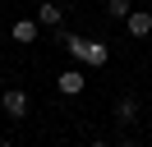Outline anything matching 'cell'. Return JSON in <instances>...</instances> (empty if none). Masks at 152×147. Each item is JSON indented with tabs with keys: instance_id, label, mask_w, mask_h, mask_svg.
Masks as SVG:
<instances>
[{
	"instance_id": "1",
	"label": "cell",
	"mask_w": 152,
	"mask_h": 147,
	"mask_svg": "<svg viewBox=\"0 0 152 147\" xmlns=\"http://www.w3.org/2000/svg\"><path fill=\"white\" fill-rule=\"evenodd\" d=\"M56 41H65V51L74 55L78 64H88V69H102V64H111V46H106V41H88V37L65 32V28H56Z\"/></svg>"
},
{
	"instance_id": "7",
	"label": "cell",
	"mask_w": 152,
	"mask_h": 147,
	"mask_svg": "<svg viewBox=\"0 0 152 147\" xmlns=\"http://www.w3.org/2000/svg\"><path fill=\"white\" fill-rule=\"evenodd\" d=\"M37 18H14V41H19V46H28V41H37Z\"/></svg>"
},
{
	"instance_id": "6",
	"label": "cell",
	"mask_w": 152,
	"mask_h": 147,
	"mask_svg": "<svg viewBox=\"0 0 152 147\" xmlns=\"http://www.w3.org/2000/svg\"><path fill=\"white\" fill-rule=\"evenodd\" d=\"M83 69H65V74H60V78H56V87L60 92H65V97H78V92H83Z\"/></svg>"
},
{
	"instance_id": "5",
	"label": "cell",
	"mask_w": 152,
	"mask_h": 147,
	"mask_svg": "<svg viewBox=\"0 0 152 147\" xmlns=\"http://www.w3.org/2000/svg\"><path fill=\"white\" fill-rule=\"evenodd\" d=\"M37 23H42V28H51V32H56V28L65 23V9H60L56 0H46V5H37Z\"/></svg>"
},
{
	"instance_id": "2",
	"label": "cell",
	"mask_w": 152,
	"mask_h": 147,
	"mask_svg": "<svg viewBox=\"0 0 152 147\" xmlns=\"http://www.w3.org/2000/svg\"><path fill=\"white\" fill-rule=\"evenodd\" d=\"M0 110H5L10 119H23V115H28V92H23V87H10L5 97H0Z\"/></svg>"
},
{
	"instance_id": "11",
	"label": "cell",
	"mask_w": 152,
	"mask_h": 147,
	"mask_svg": "<svg viewBox=\"0 0 152 147\" xmlns=\"http://www.w3.org/2000/svg\"><path fill=\"white\" fill-rule=\"evenodd\" d=\"M0 147H14V143H0Z\"/></svg>"
},
{
	"instance_id": "4",
	"label": "cell",
	"mask_w": 152,
	"mask_h": 147,
	"mask_svg": "<svg viewBox=\"0 0 152 147\" xmlns=\"http://www.w3.org/2000/svg\"><path fill=\"white\" fill-rule=\"evenodd\" d=\"M111 115H115V124H120V129H129L134 119H138V101H134V97H120Z\"/></svg>"
},
{
	"instance_id": "9",
	"label": "cell",
	"mask_w": 152,
	"mask_h": 147,
	"mask_svg": "<svg viewBox=\"0 0 152 147\" xmlns=\"http://www.w3.org/2000/svg\"><path fill=\"white\" fill-rule=\"evenodd\" d=\"M115 147H143V143H138V138H120Z\"/></svg>"
},
{
	"instance_id": "10",
	"label": "cell",
	"mask_w": 152,
	"mask_h": 147,
	"mask_svg": "<svg viewBox=\"0 0 152 147\" xmlns=\"http://www.w3.org/2000/svg\"><path fill=\"white\" fill-rule=\"evenodd\" d=\"M88 147H115V143H106V138H92V143H88Z\"/></svg>"
},
{
	"instance_id": "3",
	"label": "cell",
	"mask_w": 152,
	"mask_h": 147,
	"mask_svg": "<svg viewBox=\"0 0 152 147\" xmlns=\"http://www.w3.org/2000/svg\"><path fill=\"white\" fill-rule=\"evenodd\" d=\"M124 32H129L134 41H143V37H152V14H148V9H134V14L124 18Z\"/></svg>"
},
{
	"instance_id": "12",
	"label": "cell",
	"mask_w": 152,
	"mask_h": 147,
	"mask_svg": "<svg viewBox=\"0 0 152 147\" xmlns=\"http://www.w3.org/2000/svg\"><path fill=\"white\" fill-rule=\"evenodd\" d=\"M0 119H5V110H0Z\"/></svg>"
},
{
	"instance_id": "8",
	"label": "cell",
	"mask_w": 152,
	"mask_h": 147,
	"mask_svg": "<svg viewBox=\"0 0 152 147\" xmlns=\"http://www.w3.org/2000/svg\"><path fill=\"white\" fill-rule=\"evenodd\" d=\"M129 14H134V5H129V0H106V18H115V23H124Z\"/></svg>"
}]
</instances>
